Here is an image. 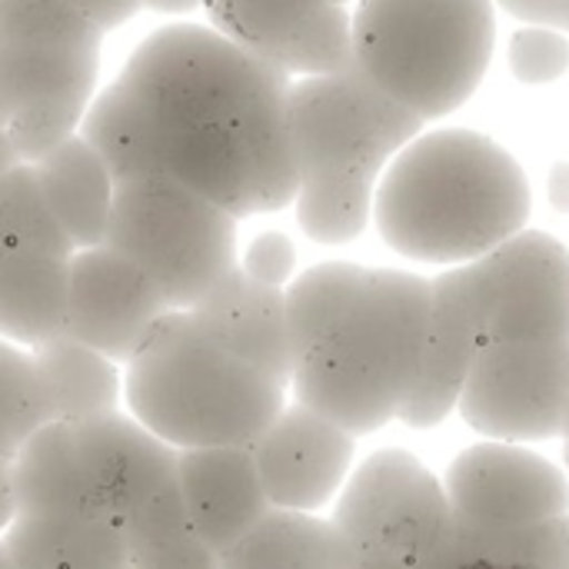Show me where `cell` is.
<instances>
[{
	"mask_svg": "<svg viewBox=\"0 0 569 569\" xmlns=\"http://www.w3.org/2000/svg\"><path fill=\"white\" fill-rule=\"evenodd\" d=\"M380 237L403 257L470 263L517 237L530 217L520 163L473 130L410 140L373 193Z\"/></svg>",
	"mask_w": 569,
	"mask_h": 569,
	"instance_id": "cell-1",
	"label": "cell"
},
{
	"mask_svg": "<svg viewBox=\"0 0 569 569\" xmlns=\"http://www.w3.org/2000/svg\"><path fill=\"white\" fill-rule=\"evenodd\" d=\"M433 280L403 270H370L293 367V403L347 433H373L400 420L423 370Z\"/></svg>",
	"mask_w": 569,
	"mask_h": 569,
	"instance_id": "cell-2",
	"label": "cell"
},
{
	"mask_svg": "<svg viewBox=\"0 0 569 569\" xmlns=\"http://www.w3.org/2000/svg\"><path fill=\"white\" fill-rule=\"evenodd\" d=\"M287 390L190 310H170L123 363V410L173 450L250 447L287 407Z\"/></svg>",
	"mask_w": 569,
	"mask_h": 569,
	"instance_id": "cell-3",
	"label": "cell"
},
{
	"mask_svg": "<svg viewBox=\"0 0 569 569\" xmlns=\"http://www.w3.org/2000/svg\"><path fill=\"white\" fill-rule=\"evenodd\" d=\"M493 40V0H360L353 13V63L420 120L473 97Z\"/></svg>",
	"mask_w": 569,
	"mask_h": 569,
	"instance_id": "cell-4",
	"label": "cell"
},
{
	"mask_svg": "<svg viewBox=\"0 0 569 569\" xmlns=\"http://www.w3.org/2000/svg\"><path fill=\"white\" fill-rule=\"evenodd\" d=\"M167 127H237L290 77L207 23L153 30L127 57L120 77Z\"/></svg>",
	"mask_w": 569,
	"mask_h": 569,
	"instance_id": "cell-5",
	"label": "cell"
},
{
	"mask_svg": "<svg viewBox=\"0 0 569 569\" xmlns=\"http://www.w3.org/2000/svg\"><path fill=\"white\" fill-rule=\"evenodd\" d=\"M237 223L177 180L157 177L117 187L103 247L137 263L170 310H190L237 270Z\"/></svg>",
	"mask_w": 569,
	"mask_h": 569,
	"instance_id": "cell-6",
	"label": "cell"
},
{
	"mask_svg": "<svg viewBox=\"0 0 569 569\" xmlns=\"http://www.w3.org/2000/svg\"><path fill=\"white\" fill-rule=\"evenodd\" d=\"M287 123L300 183H380L427 120L390 100L357 63L327 77L293 80L287 90Z\"/></svg>",
	"mask_w": 569,
	"mask_h": 569,
	"instance_id": "cell-7",
	"label": "cell"
},
{
	"mask_svg": "<svg viewBox=\"0 0 569 569\" xmlns=\"http://www.w3.org/2000/svg\"><path fill=\"white\" fill-rule=\"evenodd\" d=\"M333 527L357 557L423 569L453 543L443 483L407 450H377L340 490Z\"/></svg>",
	"mask_w": 569,
	"mask_h": 569,
	"instance_id": "cell-8",
	"label": "cell"
},
{
	"mask_svg": "<svg viewBox=\"0 0 569 569\" xmlns=\"http://www.w3.org/2000/svg\"><path fill=\"white\" fill-rule=\"evenodd\" d=\"M457 407L473 430L507 443L560 437L569 407V337L483 343Z\"/></svg>",
	"mask_w": 569,
	"mask_h": 569,
	"instance_id": "cell-9",
	"label": "cell"
},
{
	"mask_svg": "<svg viewBox=\"0 0 569 569\" xmlns=\"http://www.w3.org/2000/svg\"><path fill=\"white\" fill-rule=\"evenodd\" d=\"M487 317V343H553L569 337V250L520 230L480 260L463 263Z\"/></svg>",
	"mask_w": 569,
	"mask_h": 569,
	"instance_id": "cell-10",
	"label": "cell"
},
{
	"mask_svg": "<svg viewBox=\"0 0 569 569\" xmlns=\"http://www.w3.org/2000/svg\"><path fill=\"white\" fill-rule=\"evenodd\" d=\"M443 490L453 527L463 533H503L569 513L567 477L513 443L463 450L450 463Z\"/></svg>",
	"mask_w": 569,
	"mask_h": 569,
	"instance_id": "cell-11",
	"label": "cell"
},
{
	"mask_svg": "<svg viewBox=\"0 0 569 569\" xmlns=\"http://www.w3.org/2000/svg\"><path fill=\"white\" fill-rule=\"evenodd\" d=\"M210 27L287 77H327L353 63V17L337 0H203Z\"/></svg>",
	"mask_w": 569,
	"mask_h": 569,
	"instance_id": "cell-12",
	"label": "cell"
},
{
	"mask_svg": "<svg viewBox=\"0 0 569 569\" xmlns=\"http://www.w3.org/2000/svg\"><path fill=\"white\" fill-rule=\"evenodd\" d=\"M167 313L160 287L117 250L100 243L70 257L63 337L123 367Z\"/></svg>",
	"mask_w": 569,
	"mask_h": 569,
	"instance_id": "cell-13",
	"label": "cell"
},
{
	"mask_svg": "<svg viewBox=\"0 0 569 569\" xmlns=\"http://www.w3.org/2000/svg\"><path fill=\"white\" fill-rule=\"evenodd\" d=\"M247 450L273 510L317 513L343 490L357 443L333 420L287 403Z\"/></svg>",
	"mask_w": 569,
	"mask_h": 569,
	"instance_id": "cell-14",
	"label": "cell"
},
{
	"mask_svg": "<svg viewBox=\"0 0 569 569\" xmlns=\"http://www.w3.org/2000/svg\"><path fill=\"white\" fill-rule=\"evenodd\" d=\"M487 343V317L467 267L433 280L430 323L423 343V370L400 420L407 427H437L457 410L470 367Z\"/></svg>",
	"mask_w": 569,
	"mask_h": 569,
	"instance_id": "cell-15",
	"label": "cell"
},
{
	"mask_svg": "<svg viewBox=\"0 0 569 569\" xmlns=\"http://www.w3.org/2000/svg\"><path fill=\"white\" fill-rule=\"evenodd\" d=\"M70 427L100 520L120 527L173 477L177 450L153 437L127 410Z\"/></svg>",
	"mask_w": 569,
	"mask_h": 569,
	"instance_id": "cell-16",
	"label": "cell"
},
{
	"mask_svg": "<svg viewBox=\"0 0 569 569\" xmlns=\"http://www.w3.org/2000/svg\"><path fill=\"white\" fill-rule=\"evenodd\" d=\"M193 533L220 557L270 510L257 463L247 447L177 450L173 467Z\"/></svg>",
	"mask_w": 569,
	"mask_h": 569,
	"instance_id": "cell-17",
	"label": "cell"
},
{
	"mask_svg": "<svg viewBox=\"0 0 569 569\" xmlns=\"http://www.w3.org/2000/svg\"><path fill=\"white\" fill-rule=\"evenodd\" d=\"M190 313L240 360L290 387L297 353L287 323V297L277 287L250 280L240 267L230 270Z\"/></svg>",
	"mask_w": 569,
	"mask_h": 569,
	"instance_id": "cell-18",
	"label": "cell"
},
{
	"mask_svg": "<svg viewBox=\"0 0 569 569\" xmlns=\"http://www.w3.org/2000/svg\"><path fill=\"white\" fill-rule=\"evenodd\" d=\"M100 73V47H10L0 43V83L10 120L57 113L83 120Z\"/></svg>",
	"mask_w": 569,
	"mask_h": 569,
	"instance_id": "cell-19",
	"label": "cell"
},
{
	"mask_svg": "<svg viewBox=\"0 0 569 569\" xmlns=\"http://www.w3.org/2000/svg\"><path fill=\"white\" fill-rule=\"evenodd\" d=\"M17 517L100 520L70 423H43L10 463Z\"/></svg>",
	"mask_w": 569,
	"mask_h": 569,
	"instance_id": "cell-20",
	"label": "cell"
},
{
	"mask_svg": "<svg viewBox=\"0 0 569 569\" xmlns=\"http://www.w3.org/2000/svg\"><path fill=\"white\" fill-rule=\"evenodd\" d=\"M87 147L107 167L113 187H130L163 177V123L120 80L93 93L80 130Z\"/></svg>",
	"mask_w": 569,
	"mask_h": 569,
	"instance_id": "cell-21",
	"label": "cell"
},
{
	"mask_svg": "<svg viewBox=\"0 0 569 569\" xmlns=\"http://www.w3.org/2000/svg\"><path fill=\"white\" fill-rule=\"evenodd\" d=\"M50 423H87L123 410V367L103 353L57 337L30 350Z\"/></svg>",
	"mask_w": 569,
	"mask_h": 569,
	"instance_id": "cell-22",
	"label": "cell"
},
{
	"mask_svg": "<svg viewBox=\"0 0 569 569\" xmlns=\"http://www.w3.org/2000/svg\"><path fill=\"white\" fill-rule=\"evenodd\" d=\"M70 257L7 250L0 257V340L33 350L63 337Z\"/></svg>",
	"mask_w": 569,
	"mask_h": 569,
	"instance_id": "cell-23",
	"label": "cell"
},
{
	"mask_svg": "<svg viewBox=\"0 0 569 569\" xmlns=\"http://www.w3.org/2000/svg\"><path fill=\"white\" fill-rule=\"evenodd\" d=\"M30 167L37 170L43 197L63 233L70 237L73 250L100 247L107 240L117 187L87 140L73 133Z\"/></svg>",
	"mask_w": 569,
	"mask_h": 569,
	"instance_id": "cell-24",
	"label": "cell"
},
{
	"mask_svg": "<svg viewBox=\"0 0 569 569\" xmlns=\"http://www.w3.org/2000/svg\"><path fill=\"white\" fill-rule=\"evenodd\" d=\"M17 569H130L123 530L90 517H13L0 533Z\"/></svg>",
	"mask_w": 569,
	"mask_h": 569,
	"instance_id": "cell-25",
	"label": "cell"
},
{
	"mask_svg": "<svg viewBox=\"0 0 569 569\" xmlns=\"http://www.w3.org/2000/svg\"><path fill=\"white\" fill-rule=\"evenodd\" d=\"M350 540L313 513L267 510V517L217 557L220 569H353Z\"/></svg>",
	"mask_w": 569,
	"mask_h": 569,
	"instance_id": "cell-26",
	"label": "cell"
},
{
	"mask_svg": "<svg viewBox=\"0 0 569 569\" xmlns=\"http://www.w3.org/2000/svg\"><path fill=\"white\" fill-rule=\"evenodd\" d=\"M363 277H367V267L330 260V263L310 267L307 273L290 280L283 297H287V323H290V340H293L297 360L347 310V303L360 290Z\"/></svg>",
	"mask_w": 569,
	"mask_h": 569,
	"instance_id": "cell-27",
	"label": "cell"
},
{
	"mask_svg": "<svg viewBox=\"0 0 569 569\" xmlns=\"http://www.w3.org/2000/svg\"><path fill=\"white\" fill-rule=\"evenodd\" d=\"M453 547L497 569H569V513L503 533H463L453 527Z\"/></svg>",
	"mask_w": 569,
	"mask_h": 569,
	"instance_id": "cell-28",
	"label": "cell"
},
{
	"mask_svg": "<svg viewBox=\"0 0 569 569\" xmlns=\"http://www.w3.org/2000/svg\"><path fill=\"white\" fill-rule=\"evenodd\" d=\"M0 210L7 227L10 250H37L53 257H73V243L53 217L37 170L30 163H17L0 177Z\"/></svg>",
	"mask_w": 569,
	"mask_h": 569,
	"instance_id": "cell-29",
	"label": "cell"
},
{
	"mask_svg": "<svg viewBox=\"0 0 569 569\" xmlns=\"http://www.w3.org/2000/svg\"><path fill=\"white\" fill-rule=\"evenodd\" d=\"M103 33L67 0H0V43L10 47H103Z\"/></svg>",
	"mask_w": 569,
	"mask_h": 569,
	"instance_id": "cell-30",
	"label": "cell"
},
{
	"mask_svg": "<svg viewBox=\"0 0 569 569\" xmlns=\"http://www.w3.org/2000/svg\"><path fill=\"white\" fill-rule=\"evenodd\" d=\"M373 193L370 183H300L293 210L300 230L327 247L357 240L373 213Z\"/></svg>",
	"mask_w": 569,
	"mask_h": 569,
	"instance_id": "cell-31",
	"label": "cell"
},
{
	"mask_svg": "<svg viewBox=\"0 0 569 569\" xmlns=\"http://www.w3.org/2000/svg\"><path fill=\"white\" fill-rule=\"evenodd\" d=\"M47 407L30 350L0 340V460L13 463L20 447L43 427Z\"/></svg>",
	"mask_w": 569,
	"mask_h": 569,
	"instance_id": "cell-32",
	"label": "cell"
},
{
	"mask_svg": "<svg viewBox=\"0 0 569 569\" xmlns=\"http://www.w3.org/2000/svg\"><path fill=\"white\" fill-rule=\"evenodd\" d=\"M569 67V43L563 33L547 27L517 30L510 40V70L520 83H550Z\"/></svg>",
	"mask_w": 569,
	"mask_h": 569,
	"instance_id": "cell-33",
	"label": "cell"
},
{
	"mask_svg": "<svg viewBox=\"0 0 569 569\" xmlns=\"http://www.w3.org/2000/svg\"><path fill=\"white\" fill-rule=\"evenodd\" d=\"M237 267H240L250 280L263 283V287L287 290L290 280H293V270H297V247H293V240H290L287 233H280V230H263V233H257V237L243 247Z\"/></svg>",
	"mask_w": 569,
	"mask_h": 569,
	"instance_id": "cell-34",
	"label": "cell"
},
{
	"mask_svg": "<svg viewBox=\"0 0 569 569\" xmlns=\"http://www.w3.org/2000/svg\"><path fill=\"white\" fill-rule=\"evenodd\" d=\"M497 3L523 23L569 33V0H497Z\"/></svg>",
	"mask_w": 569,
	"mask_h": 569,
	"instance_id": "cell-35",
	"label": "cell"
},
{
	"mask_svg": "<svg viewBox=\"0 0 569 569\" xmlns=\"http://www.w3.org/2000/svg\"><path fill=\"white\" fill-rule=\"evenodd\" d=\"M70 7H77L80 13H87L97 27L113 30L120 23H127L140 7V0H67Z\"/></svg>",
	"mask_w": 569,
	"mask_h": 569,
	"instance_id": "cell-36",
	"label": "cell"
},
{
	"mask_svg": "<svg viewBox=\"0 0 569 569\" xmlns=\"http://www.w3.org/2000/svg\"><path fill=\"white\" fill-rule=\"evenodd\" d=\"M547 193H550V203H553V210L569 213V163L567 160L553 163V170H550V183H547Z\"/></svg>",
	"mask_w": 569,
	"mask_h": 569,
	"instance_id": "cell-37",
	"label": "cell"
},
{
	"mask_svg": "<svg viewBox=\"0 0 569 569\" xmlns=\"http://www.w3.org/2000/svg\"><path fill=\"white\" fill-rule=\"evenodd\" d=\"M17 517L13 510V483H10V463L0 460V533L10 527V520Z\"/></svg>",
	"mask_w": 569,
	"mask_h": 569,
	"instance_id": "cell-38",
	"label": "cell"
},
{
	"mask_svg": "<svg viewBox=\"0 0 569 569\" xmlns=\"http://www.w3.org/2000/svg\"><path fill=\"white\" fill-rule=\"evenodd\" d=\"M423 569H497V567H487V563H480V560H473V557H467V553H460L453 543L433 560V563H427Z\"/></svg>",
	"mask_w": 569,
	"mask_h": 569,
	"instance_id": "cell-39",
	"label": "cell"
},
{
	"mask_svg": "<svg viewBox=\"0 0 569 569\" xmlns=\"http://www.w3.org/2000/svg\"><path fill=\"white\" fill-rule=\"evenodd\" d=\"M140 7H147L153 13H163V17H187L197 7H203V0H140Z\"/></svg>",
	"mask_w": 569,
	"mask_h": 569,
	"instance_id": "cell-40",
	"label": "cell"
},
{
	"mask_svg": "<svg viewBox=\"0 0 569 569\" xmlns=\"http://www.w3.org/2000/svg\"><path fill=\"white\" fill-rule=\"evenodd\" d=\"M20 160H17V153H13V143H10V137H7V130H0V177L10 170V167H17Z\"/></svg>",
	"mask_w": 569,
	"mask_h": 569,
	"instance_id": "cell-41",
	"label": "cell"
},
{
	"mask_svg": "<svg viewBox=\"0 0 569 569\" xmlns=\"http://www.w3.org/2000/svg\"><path fill=\"white\" fill-rule=\"evenodd\" d=\"M353 569H403V567H397V563H390V560H380V557H357Z\"/></svg>",
	"mask_w": 569,
	"mask_h": 569,
	"instance_id": "cell-42",
	"label": "cell"
},
{
	"mask_svg": "<svg viewBox=\"0 0 569 569\" xmlns=\"http://www.w3.org/2000/svg\"><path fill=\"white\" fill-rule=\"evenodd\" d=\"M7 123H10V103H7V93L0 83V130H7Z\"/></svg>",
	"mask_w": 569,
	"mask_h": 569,
	"instance_id": "cell-43",
	"label": "cell"
},
{
	"mask_svg": "<svg viewBox=\"0 0 569 569\" xmlns=\"http://www.w3.org/2000/svg\"><path fill=\"white\" fill-rule=\"evenodd\" d=\"M10 250V243H7V227H3V210H0V257Z\"/></svg>",
	"mask_w": 569,
	"mask_h": 569,
	"instance_id": "cell-44",
	"label": "cell"
},
{
	"mask_svg": "<svg viewBox=\"0 0 569 569\" xmlns=\"http://www.w3.org/2000/svg\"><path fill=\"white\" fill-rule=\"evenodd\" d=\"M0 569H17V563L10 560V553H7V547L0 543Z\"/></svg>",
	"mask_w": 569,
	"mask_h": 569,
	"instance_id": "cell-45",
	"label": "cell"
},
{
	"mask_svg": "<svg viewBox=\"0 0 569 569\" xmlns=\"http://www.w3.org/2000/svg\"><path fill=\"white\" fill-rule=\"evenodd\" d=\"M567 443H563V457H567V467H569V407H567V420H563V433H560Z\"/></svg>",
	"mask_w": 569,
	"mask_h": 569,
	"instance_id": "cell-46",
	"label": "cell"
}]
</instances>
